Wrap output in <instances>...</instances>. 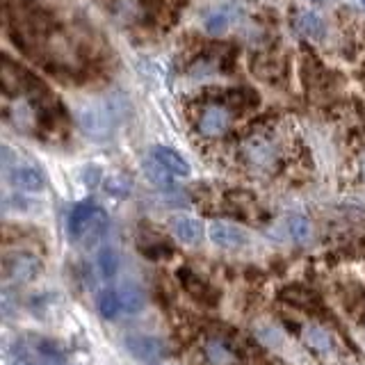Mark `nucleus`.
Listing matches in <instances>:
<instances>
[{
  "instance_id": "1",
  "label": "nucleus",
  "mask_w": 365,
  "mask_h": 365,
  "mask_svg": "<svg viewBox=\"0 0 365 365\" xmlns=\"http://www.w3.org/2000/svg\"><path fill=\"white\" fill-rule=\"evenodd\" d=\"M80 130L94 142H108L123 119V103L114 96L80 103L76 110Z\"/></svg>"
},
{
  "instance_id": "2",
  "label": "nucleus",
  "mask_w": 365,
  "mask_h": 365,
  "mask_svg": "<svg viewBox=\"0 0 365 365\" xmlns=\"http://www.w3.org/2000/svg\"><path fill=\"white\" fill-rule=\"evenodd\" d=\"M110 226L108 212L98 208L96 203L83 201L73 205V210L68 212V222H66V231L71 235V240L83 245H94L106 235Z\"/></svg>"
},
{
  "instance_id": "3",
  "label": "nucleus",
  "mask_w": 365,
  "mask_h": 365,
  "mask_svg": "<svg viewBox=\"0 0 365 365\" xmlns=\"http://www.w3.org/2000/svg\"><path fill=\"white\" fill-rule=\"evenodd\" d=\"M3 274L9 283H30L41 274V260L28 251H9L3 260Z\"/></svg>"
},
{
  "instance_id": "4",
  "label": "nucleus",
  "mask_w": 365,
  "mask_h": 365,
  "mask_svg": "<svg viewBox=\"0 0 365 365\" xmlns=\"http://www.w3.org/2000/svg\"><path fill=\"white\" fill-rule=\"evenodd\" d=\"M231 125H233V112L226 106H220V103H210V106L203 108L197 128L203 137L217 140V137H224L231 130Z\"/></svg>"
},
{
  "instance_id": "5",
  "label": "nucleus",
  "mask_w": 365,
  "mask_h": 365,
  "mask_svg": "<svg viewBox=\"0 0 365 365\" xmlns=\"http://www.w3.org/2000/svg\"><path fill=\"white\" fill-rule=\"evenodd\" d=\"M123 345H125V351L140 363H158V361H163L167 354V347L163 340L155 336H146V334L125 336Z\"/></svg>"
},
{
  "instance_id": "6",
  "label": "nucleus",
  "mask_w": 365,
  "mask_h": 365,
  "mask_svg": "<svg viewBox=\"0 0 365 365\" xmlns=\"http://www.w3.org/2000/svg\"><path fill=\"white\" fill-rule=\"evenodd\" d=\"M242 155L249 165H254L258 169H269L277 163L279 151H277V144H274L269 137L254 135L242 144Z\"/></svg>"
},
{
  "instance_id": "7",
  "label": "nucleus",
  "mask_w": 365,
  "mask_h": 365,
  "mask_svg": "<svg viewBox=\"0 0 365 365\" xmlns=\"http://www.w3.org/2000/svg\"><path fill=\"white\" fill-rule=\"evenodd\" d=\"M208 237L215 247H222V249H245L249 245V233L245 231L242 226L231 224V222H220L215 220L208 226Z\"/></svg>"
},
{
  "instance_id": "8",
  "label": "nucleus",
  "mask_w": 365,
  "mask_h": 365,
  "mask_svg": "<svg viewBox=\"0 0 365 365\" xmlns=\"http://www.w3.org/2000/svg\"><path fill=\"white\" fill-rule=\"evenodd\" d=\"M7 178L11 185L21 192H41L46 187V174L37 165H30V163H21V165L16 163L9 169Z\"/></svg>"
},
{
  "instance_id": "9",
  "label": "nucleus",
  "mask_w": 365,
  "mask_h": 365,
  "mask_svg": "<svg viewBox=\"0 0 365 365\" xmlns=\"http://www.w3.org/2000/svg\"><path fill=\"white\" fill-rule=\"evenodd\" d=\"M151 158L158 160V163L163 165L165 169H169L176 178H187L192 174V167H190L187 160L182 158L180 153H176L174 148H169V146H153L151 148Z\"/></svg>"
},
{
  "instance_id": "10",
  "label": "nucleus",
  "mask_w": 365,
  "mask_h": 365,
  "mask_svg": "<svg viewBox=\"0 0 365 365\" xmlns=\"http://www.w3.org/2000/svg\"><path fill=\"white\" fill-rule=\"evenodd\" d=\"M171 233L176 235L178 242L182 245H199L201 237H203V224L199 220H194V217H187V215H178L171 220Z\"/></svg>"
},
{
  "instance_id": "11",
  "label": "nucleus",
  "mask_w": 365,
  "mask_h": 365,
  "mask_svg": "<svg viewBox=\"0 0 365 365\" xmlns=\"http://www.w3.org/2000/svg\"><path fill=\"white\" fill-rule=\"evenodd\" d=\"M119 299H121V311L128 313V315H135L140 313L142 308L146 306V294L142 290V285L137 283H123L119 285Z\"/></svg>"
},
{
  "instance_id": "12",
  "label": "nucleus",
  "mask_w": 365,
  "mask_h": 365,
  "mask_svg": "<svg viewBox=\"0 0 365 365\" xmlns=\"http://www.w3.org/2000/svg\"><path fill=\"white\" fill-rule=\"evenodd\" d=\"M142 169H144L146 178L151 180L155 187L165 190V192H174V180H176V176L171 174L169 169H165L163 165H160L158 160H153V158L144 160V163H142Z\"/></svg>"
},
{
  "instance_id": "13",
  "label": "nucleus",
  "mask_w": 365,
  "mask_h": 365,
  "mask_svg": "<svg viewBox=\"0 0 365 365\" xmlns=\"http://www.w3.org/2000/svg\"><path fill=\"white\" fill-rule=\"evenodd\" d=\"M178 279L180 283L185 285V290L194 297V299H199V302H212L215 299V294H212V288L205 281H201L197 274L190 272V269H180L178 272Z\"/></svg>"
},
{
  "instance_id": "14",
  "label": "nucleus",
  "mask_w": 365,
  "mask_h": 365,
  "mask_svg": "<svg viewBox=\"0 0 365 365\" xmlns=\"http://www.w3.org/2000/svg\"><path fill=\"white\" fill-rule=\"evenodd\" d=\"M96 308L101 317L106 319H114L119 317L123 311H121V299H119V290L117 288H103L98 294H96Z\"/></svg>"
},
{
  "instance_id": "15",
  "label": "nucleus",
  "mask_w": 365,
  "mask_h": 365,
  "mask_svg": "<svg viewBox=\"0 0 365 365\" xmlns=\"http://www.w3.org/2000/svg\"><path fill=\"white\" fill-rule=\"evenodd\" d=\"M205 359L212 365H233L235 363V351L226 345L224 340H208L205 342Z\"/></svg>"
},
{
  "instance_id": "16",
  "label": "nucleus",
  "mask_w": 365,
  "mask_h": 365,
  "mask_svg": "<svg viewBox=\"0 0 365 365\" xmlns=\"http://www.w3.org/2000/svg\"><path fill=\"white\" fill-rule=\"evenodd\" d=\"M119 265H121V258H119V251L114 247H103L96 256V267L101 272L103 279H114L119 272Z\"/></svg>"
},
{
  "instance_id": "17",
  "label": "nucleus",
  "mask_w": 365,
  "mask_h": 365,
  "mask_svg": "<svg viewBox=\"0 0 365 365\" xmlns=\"http://www.w3.org/2000/svg\"><path fill=\"white\" fill-rule=\"evenodd\" d=\"M297 30L308 39H322L327 28H324V21L319 19L315 11H304V14H299V19H297Z\"/></svg>"
},
{
  "instance_id": "18",
  "label": "nucleus",
  "mask_w": 365,
  "mask_h": 365,
  "mask_svg": "<svg viewBox=\"0 0 365 365\" xmlns=\"http://www.w3.org/2000/svg\"><path fill=\"white\" fill-rule=\"evenodd\" d=\"M285 231H288V237L292 240V242H297V245H304V242H308L311 240V222L306 220V217H302V215H292V217H288L285 220Z\"/></svg>"
},
{
  "instance_id": "19",
  "label": "nucleus",
  "mask_w": 365,
  "mask_h": 365,
  "mask_svg": "<svg viewBox=\"0 0 365 365\" xmlns=\"http://www.w3.org/2000/svg\"><path fill=\"white\" fill-rule=\"evenodd\" d=\"M304 340L317 351H331V349H334V340H331V336L327 334L324 329H319L315 324H308L304 329Z\"/></svg>"
},
{
  "instance_id": "20",
  "label": "nucleus",
  "mask_w": 365,
  "mask_h": 365,
  "mask_svg": "<svg viewBox=\"0 0 365 365\" xmlns=\"http://www.w3.org/2000/svg\"><path fill=\"white\" fill-rule=\"evenodd\" d=\"M231 23H233V19L226 9H217L205 19V30L210 34H224V32H228V28H231Z\"/></svg>"
},
{
  "instance_id": "21",
  "label": "nucleus",
  "mask_w": 365,
  "mask_h": 365,
  "mask_svg": "<svg viewBox=\"0 0 365 365\" xmlns=\"http://www.w3.org/2000/svg\"><path fill=\"white\" fill-rule=\"evenodd\" d=\"M106 187H108L110 194H114V197H123V194L128 192V182H123L117 176H112V178H108Z\"/></svg>"
},
{
  "instance_id": "22",
  "label": "nucleus",
  "mask_w": 365,
  "mask_h": 365,
  "mask_svg": "<svg viewBox=\"0 0 365 365\" xmlns=\"http://www.w3.org/2000/svg\"><path fill=\"white\" fill-rule=\"evenodd\" d=\"M361 171H363V178H365V155H363V160H361Z\"/></svg>"
},
{
  "instance_id": "23",
  "label": "nucleus",
  "mask_w": 365,
  "mask_h": 365,
  "mask_svg": "<svg viewBox=\"0 0 365 365\" xmlns=\"http://www.w3.org/2000/svg\"><path fill=\"white\" fill-rule=\"evenodd\" d=\"M43 365H57V363H43Z\"/></svg>"
},
{
  "instance_id": "24",
  "label": "nucleus",
  "mask_w": 365,
  "mask_h": 365,
  "mask_svg": "<svg viewBox=\"0 0 365 365\" xmlns=\"http://www.w3.org/2000/svg\"><path fill=\"white\" fill-rule=\"evenodd\" d=\"M361 5H363V7H365V0H361Z\"/></svg>"
}]
</instances>
